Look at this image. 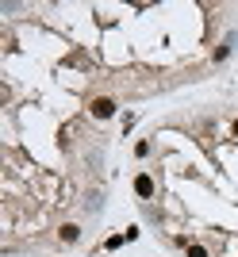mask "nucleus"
Segmentation results:
<instances>
[{
    "mask_svg": "<svg viewBox=\"0 0 238 257\" xmlns=\"http://www.w3.org/2000/svg\"><path fill=\"white\" fill-rule=\"evenodd\" d=\"M115 111H119V104H115L111 96H96L92 104H88V115H92V119H100V123H104V119H111Z\"/></svg>",
    "mask_w": 238,
    "mask_h": 257,
    "instance_id": "1",
    "label": "nucleus"
},
{
    "mask_svg": "<svg viewBox=\"0 0 238 257\" xmlns=\"http://www.w3.org/2000/svg\"><path fill=\"white\" fill-rule=\"evenodd\" d=\"M135 196H139V200H154V177L150 173H139V177H135Z\"/></svg>",
    "mask_w": 238,
    "mask_h": 257,
    "instance_id": "2",
    "label": "nucleus"
},
{
    "mask_svg": "<svg viewBox=\"0 0 238 257\" xmlns=\"http://www.w3.org/2000/svg\"><path fill=\"white\" fill-rule=\"evenodd\" d=\"M58 238H62L65 246L81 242V223H62V226H58Z\"/></svg>",
    "mask_w": 238,
    "mask_h": 257,
    "instance_id": "3",
    "label": "nucleus"
},
{
    "mask_svg": "<svg viewBox=\"0 0 238 257\" xmlns=\"http://www.w3.org/2000/svg\"><path fill=\"white\" fill-rule=\"evenodd\" d=\"M184 253H188V257H211L204 242H188V246H184Z\"/></svg>",
    "mask_w": 238,
    "mask_h": 257,
    "instance_id": "4",
    "label": "nucleus"
},
{
    "mask_svg": "<svg viewBox=\"0 0 238 257\" xmlns=\"http://www.w3.org/2000/svg\"><path fill=\"white\" fill-rule=\"evenodd\" d=\"M123 242H127V238H123V234H111L108 242H104V246H108V249H119V246H123Z\"/></svg>",
    "mask_w": 238,
    "mask_h": 257,
    "instance_id": "5",
    "label": "nucleus"
},
{
    "mask_svg": "<svg viewBox=\"0 0 238 257\" xmlns=\"http://www.w3.org/2000/svg\"><path fill=\"white\" fill-rule=\"evenodd\" d=\"M230 131H234V139H238V119H234V123H230Z\"/></svg>",
    "mask_w": 238,
    "mask_h": 257,
    "instance_id": "6",
    "label": "nucleus"
}]
</instances>
